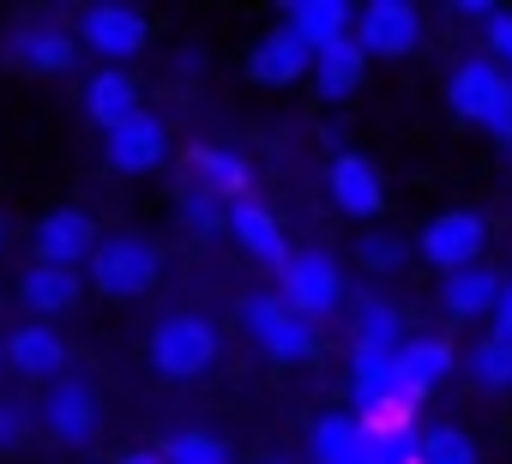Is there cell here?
<instances>
[{
    "instance_id": "obj_1",
    "label": "cell",
    "mask_w": 512,
    "mask_h": 464,
    "mask_svg": "<svg viewBox=\"0 0 512 464\" xmlns=\"http://www.w3.org/2000/svg\"><path fill=\"white\" fill-rule=\"evenodd\" d=\"M217 362V326L205 314H169L151 332V368L163 380H199Z\"/></svg>"
},
{
    "instance_id": "obj_2",
    "label": "cell",
    "mask_w": 512,
    "mask_h": 464,
    "mask_svg": "<svg viewBox=\"0 0 512 464\" xmlns=\"http://www.w3.org/2000/svg\"><path fill=\"white\" fill-rule=\"evenodd\" d=\"M241 326L253 332V344H260L272 362H308L314 344H320L314 320H302L284 296H247L241 302Z\"/></svg>"
},
{
    "instance_id": "obj_3",
    "label": "cell",
    "mask_w": 512,
    "mask_h": 464,
    "mask_svg": "<svg viewBox=\"0 0 512 464\" xmlns=\"http://www.w3.org/2000/svg\"><path fill=\"white\" fill-rule=\"evenodd\" d=\"M157 272H163V260H157V248L145 236H103V248L91 254V284L103 296H115V302L145 296L157 284Z\"/></svg>"
},
{
    "instance_id": "obj_4",
    "label": "cell",
    "mask_w": 512,
    "mask_h": 464,
    "mask_svg": "<svg viewBox=\"0 0 512 464\" xmlns=\"http://www.w3.org/2000/svg\"><path fill=\"white\" fill-rule=\"evenodd\" d=\"M278 296H284L302 320H326V314L344 302V272H338L332 254L308 248V254H296V260L278 272Z\"/></svg>"
},
{
    "instance_id": "obj_5",
    "label": "cell",
    "mask_w": 512,
    "mask_h": 464,
    "mask_svg": "<svg viewBox=\"0 0 512 464\" xmlns=\"http://www.w3.org/2000/svg\"><path fill=\"white\" fill-rule=\"evenodd\" d=\"M482 248H488V223H482L476 211H440V217H428L422 242H416V254H422L428 266H440L446 278H452V272H470V266L482 260Z\"/></svg>"
},
{
    "instance_id": "obj_6",
    "label": "cell",
    "mask_w": 512,
    "mask_h": 464,
    "mask_svg": "<svg viewBox=\"0 0 512 464\" xmlns=\"http://www.w3.org/2000/svg\"><path fill=\"white\" fill-rule=\"evenodd\" d=\"M79 43L97 49L109 67L133 61L145 43H151V19L139 7H121V0H103V7H85L79 13Z\"/></svg>"
},
{
    "instance_id": "obj_7",
    "label": "cell",
    "mask_w": 512,
    "mask_h": 464,
    "mask_svg": "<svg viewBox=\"0 0 512 464\" xmlns=\"http://www.w3.org/2000/svg\"><path fill=\"white\" fill-rule=\"evenodd\" d=\"M356 43L368 49V61H404L422 43V13L410 0H374L356 13Z\"/></svg>"
},
{
    "instance_id": "obj_8",
    "label": "cell",
    "mask_w": 512,
    "mask_h": 464,
    "mask_svg": "<svg viewBox=\"0 0 512 464\" xmlns=\"http://www.w3.org/2000/svg\"><path fill=\"white\" fill-rule=\"evenodd\" d=\"M31 248H37V266H73V272H79V260H91V254L103 248V236H97V223H91L79 205H61V211L37 217Z\"/></svg>"
},
{
    "instance_id": "obj_9",
    "label": "cell",
    "mask_w": 512,
    "mask_h": 464,
    "mask_svg": "<svg viewBox=\"0 0 512 464\" xmlns=\"http://www.w3.org/2000/svg\"><path fill=\"white\" fill-rule=\"evenodd\" d=\"M446 103H452V115L458 121H494L506 103H512V73H500L488 55L482 61H464L458 73H452V85H446Z\"/></svg>"
},
{
    "instance_id": "obj_10",
    "label": "cell",
    "mask_w": 512,
    "mask_h": 464,
    "mask_svg": "<svg viewBox=\"0 0 512 464\" xmlns=\"http://www.w3.org/2000/svg\"><path fill=\"white\" fill-rule=\"evenodd\" d=\"M43 422L61 446H91L103 434V410H97V392L85 380H55L49 398H43Z\"/></svg>"
},
{
    "instance_id": "obj_11",
    "label": "cell",
    "mask_w": 512,
    "mask_h": 464,
    "mask_svg": "<svg viewBox=\"0 0 512 464\" xmlns=\"http://www.w3.org/2000/svg\"><path fill=\"white\" fill-rule=\"evenodd\" d=\"M103 151H109V169H121V175H151V169L169 157V127H163L151 109H139L133 121H121V127L103 139Z\"/></svg>"
},
{
    "instance_id": "obj_12",
    "label": "cell",
    "mask_w": 512,
    "mask_h": 464,
    "mask_svg": "<svg viewBox=\"0 0 512 464\" xmlns=\"http://www.w3.org/2000/svg\"><path fill=\"white\" fill-rule=\"evenodd\" d=\"M247 73L260 79V85H296V79L314 73V43L302 31H290V25H278V31H266L260 43H253Z\"/></svg>"
},
{
    "instance_id": "obj_13",
    "label": "cell",
    "mask_w": 512,
    "mask_h": 464,
    "mask_svg": "<svg viewBox=\"0 0 512 464\" xmlns=\"http://www.w3.org/2000/svg\"><path fill=\"white\" fill-rule=\"evenodd\" d=\"M229 236L260 260V266H272V272H284L296 254H290V242H284V223L260 205V199H235L229 205Z\"/></svg>"
},
{
    "instance_id": "obj_14",
    "label": "cell",
    "mask_w": 512,
    "mask_h": 464,
    "mask_svg": "<svg viewBox=\"0 0 512 464\" xmlns=\"http://www.w3.org/2000/svg\"><path fill=\"white\" fill-rule=\"evenodd\" d=\"M7 368L25 380H61L67 374V338L43 320H25L19 332H7Z\"/></svg>"
},
{
    "instance_id": "obj_15",
    "label": "cell",
    "mask_w": 512,
    "mask_h": 464,
    "mask_svg": "<svg viewBox=\"0 0 512 464\" xmlns=\"http://www.w3.org/2000/svg\"><path fill=\"white\" fill-rule=\"evenodd\" d=\"M392 362H398V398L404 404H422L452 374V344L446 338H404Z\"/></svg>"
},
{
    "instance_id": "obj_16",
    "label": "cell",
    "mask_w": 512,
    "mask_h": 464,
    "mask_svg": "<svg viewBox=\"0 0 512 464\" xmlns=\"http://www.w3.org/2000/svg\"><path fill=\"white\" fill-rule=\"evenodd\" d=\"M332 199H338L344 217H380V205H386L380 169L362 151H338L332 157Z\"/></svg>"
},
{
    "instance_id": "obj_17",
    "label": "cell",
    "mask_w": 512,
    "mask_h": 464,
    "mask_svg": "<svg viewBox=\"0 0 512 464\" xmlns=\"http://www.w3.org/2000/svg\"><path fill=\"white\" fill-rule=\"evenodd\" d=\"M187 187H205V193H217L223 205L253 199V193H247V187H253L247 163H241L235 151H223V145H193V151H187Z\"/></svg>"
},
{
    "instance_id": "obj_18",
    "label": "cell",
    "mask_w": 512,
    "mask_h": 464,
    "mask_svg": "<svg viewBox=\"0 0 512 464\" xmlns=\"http://www.w3.org/2000/svg\"><path fill=\"white\" fill-rule=\"evenodd\" d=\"M79 31H61V25H31V31H19L13 37V55H19V67H31V73H67L73 61H79Z\"/></svg>"
},
{
    "instance_id": "obj_19",
    "label": "cell",
    "mask_w": 512,
    "mask_h": 464,
    "mask_svg": "<svg viewBox=\"0 0 512 464\" xmlns=\"http://www.w3.org/2000/svg\"><path fill=\"white\" fill-rule=\"evenodd\" d=\"M362 73H368V49L356 43V31L350 37H338V43H326V49H314V85H320V97H350L356 85H362Z\"/></svg>"
},
{
    "instance_id": "obj_20",
    "label": "cell",
    "mask_w": 512,
    "mask_h": 464,
    "mask_svg": "<svg viewBox=\"0 0 512 464\" xmlns=\"http://www.w3.org/2000/svg\"><path fill=\"white\" fill-rule=\"evenodd\" d=\"M85 115H91L103 133H115L121 121H133V115H139V85H133V73H127V67H103V73L91 79V91H85Z\"/></svg>"
},
{
    "instance_id": "obj_21",
    "label": "cell",
    "mask_w": 512,
    "mask_h": 464,
    "mask_svg": "<svg viewBox=\"0 0 512 464\" xmlns=\"http://www.w3.org/2000/svg\"><path fill=\"white\" fill-rule=\"evenodd\" d=\"M79 272L73 266H31L25 278H19V296H25V308L37 314V320H55V314H67V308H79Z\"/></svg>"
},
{
    "instance_id": "obj_22",
    "label": "cell",
    "mask_w": 512,
    "mask_h": 464,
    "mask_svg": "<svg viewBox=\"0 0 512 464\" xmlns=\"http://www.w3.org/2000/svg\"><path fill=\"white\" fill-rule=\"evenodd\" d=\"M440 302H446L452 320H482V314H494V308L506 302V284H500L494 272L470 266V272H452V278L440 284Z\"/></svg>"
},
{
    "instance_id": "obj_23",
    "label": "cell",
    "mask_w": 512,
    "mask_h": 464,
    "mask_svg": "<svg viewBox=\"0 0 512 464\" xmlns=\"http://www.w3.org/2000/svg\"><path fill=\"white\" fill-rule=\"evenodd\" d=\"M284 25L302 31L314 49H326V43H338V37L356 31V13L344 7V0H296V7L284 13Z\"/></svg>"
},
{
    "instance_id": "obj_24",
    "label": "cell",
    "mask_w": 512,
    "mask_h": 464,
    "mask_svg": "<svg viewBox=\"0 0 512 464\" xmlns=\"http://www.w3.org/2000/svg\"><path fill=\"white\" fill-rule=\"evenodd\" d=\"M314 458H320V464H362V458H368V428H362V416H320V422H314Z\"/></svg>"
},
{
    "instance_id": "obj_25",
    "label": "cell",
    "mask_w": 512,
    "mask_h": 464,
    "mask_svg": "<svg viewBox=\"0 0 512 464\" xmlns=\"http://www.w3.org/2000/svg\"><path fill=\"white\" fill-rule=\"evenodd\" d=\"M470 380L482 386V392H512V338H482L476 350H470Z\"/></svg>"
},
{
    "instance_id": "obj_26",
    "label": "cell",
    "mask_w": 512,
    "mask_h": 464,
    "mask_svg": "<svg viewBox=\"0 0 512 464\" xmlns=\"http://www.w3.org/2000/svg\"><path fill=\"white\" fill-rule=\"evenodd\" d=\"M181 223L193 229V236H223V229H229V205L217 193H205V187H187L181 193Z\"/></svg>"
},
{
    "instance_id": "obj_27",
    "label": "cell",
    "mask_w": 512,
    "mask_h": 464,
    "mask_svg": "<svg viewBox=\"0 0 512 464\" xmlns=\"http://www.w3.org/2000/svg\"><path fill=\"white\" fill-rule=\"evenodd\" d=\"M404 338H398V314L386 308V302H362V314H356V350H398Z\"/></svg>"
},
{
    "instance_id": "obj_28",
    "label": "cell",
    "mask_w": 512,
    "mask_h": 464,
    "mask_svg": "<svg viewBox=\"0 0 512 464\" xmlns=\"http://www.w3.org/2000/svg\"><path fill=\"white\" fill-rule=\"evenodd\" d=\"M422 464H476V440L464 428L440 422V428L422 434Z\"/></svg>"
},
{
    "instance_id": "obj_29",
    "label": "cell",
    "mask_w": 512,
    "mask_h": 464,
    "mask_svg": "<svg viewBox=\"0 0 512 464\" xmlns=\"http://www.w3.org/2000/svg\"><path fill=\"white\" fill-rule=\"evenodd\" d=\"M163 458H169V464H229L223 440H217V434H205V428H187V434H175V440L163 446Z\"/></svg>"
},
{
    "instance_id": "obj_30",
    "label": "cell",
    "mask_w": 512,
    "mask_h": 464,
    "mask_svg": "<svg viewBox=\"0 0 512 464\" xmlns=\"http://www.w3.org/2000/svg\"><path fill=\"white\" fill-rule=\"evenodd\" d=\"M356 260H362L368 272H398V266L410 260V248H404L398 236H380V229H374V236L356 242Z\"/></svg>"
},
{
    "instance_id": "obj_31",
    "label": "cell",
    "mask_w": 512,
    "mask_h": 464,
    "mask_svg": "<svg viewBox=\"0 0 512 464\" xmlns=\"http://www.w3.org/2000/svg\"><path fill=\"white\" fill-rule=\"evenodd\" d=\"M488 61H494L500 73L512 67V13H494V19H488Z\"/></svg>"
},
{
    "instance_id": "obj_32",
    "label": "cell",
    "mask_w": 512,
    "mask_h": 464,
    "mask_svg": "<svg viewBox=\"0 0 512 464\" xmlns=\"http://www.w3.org/2000/svg\"><path fill=\"white\" fill-rule=\"evenodd\" d=\"M25 428H31V416H25L19 404H0V452H13V446L25 440Z\"/></svg>"
},
{
    "instance_id": "obj_33",
    "label": "cell",
    "mask_w": 512,
    "mask_h": 464,
    "mask_svg": "<svg viewBox=\"0 0 512 464\" xmlns=\"http://www.w3.org/2000/svg\"><path fill=\"white\" fill-rule=\"evenodd\" d=\"M121 464H169V458H163V446H133V452H121Z\"/></svg>"
},
{
    "instance_id": "obj_34",
    "label": "cell",
    "mask_w": 512,
    "mask_h": 464,
    "mask_svg": "<svg viewBox=\"0 0 512 464\" xmlns=\"http://www.w3.org/2000/svg\"><path fill=\"white\" fill-rule=\"evenodd\" d=\"M494 338H512V284H506V302L494 308Z\"/></svg>"
},
{
    "instance_id": "obj_35",
    "label": "cell",
    "mask_w": 512,
    "mask_h": 464,
    "mask_svg": "<svg viewBox=\"0 0 512 464\" xmlns=\"http://www.w3.org/2000/svg\"><path fill=\"white\" fill-rule=\"evenodd\" d=\"M0 368H7V344H0Z\"/></svg>"
},
{
    "instance_id": "obj_36",
    "label": "cell",
    "mask_w": 512,
    "mask_h": 464,
    "mask_svg": "<svg viewBox=\"0 0 512 464\" xmlns=\"http://www.w3.org/2000/svg\"><path fill=\"white\" fill-rule=\"evenodd\" d=\"M0 236H7V229H0Z\"/></svg>"
}]
</instances>
